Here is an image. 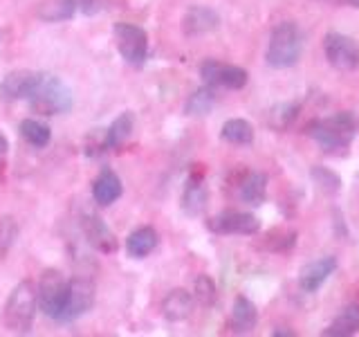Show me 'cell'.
Segmentation results:
<instances>
[{
	"mask_svg": "<svg viewBox=\"0 0 359 337\" xmlns=\"http://www.w3.org/2000/svg\"><path fill=\"white\" fill-rule=\"evenodd\" d=\"M303 45H306V34L294 20H283L269 34V43L265 50V61L274 70H285V67L297 65Z\"/></svg>",
	"mask_w": 359,
	"mask_h": 337,
	"instance_id": "6da1fadb",
	"label": "cell"
},
{
	"mask_svg": "<svg viewBox=\"0 0 359 337\" xmlns=\"http://www.w3.org/2000/svg\"><path fill=\"white\" fill-rule=\"evenodd\" d=\"M306 133L317 142L323 151H337L351 146L357 135V119L351 110L337 112L332 117L314 119L306 126Z\"/></svg>",
	"mask_w": 359,
	"mask_h": 337,
	"instance_id": "7a4b0ae2",
	"label": "cell"
},
{
	"mask_svg": "<svg viewBox=\"0 0 359 337\" xmlns=\"http://www.w3.org/2000/svg\"><path fill=\"white\" fill-rule=\"evenodd\" d=\"M29 106L34 112L45 117H52V115H63V112H70L74 106V97H72V90L67 88L59 77L43 72L34 93L29 95Z\"/></svg>",
	"mask_w": 359,
	"mask_h": 337,
	"instance_id": "3957f363",
	"label": "cell"
},
{
	"mask_svg": "<svg viewBox=\"0 0 359 337\" xmlns=\"http://www.w3.org/2000/svg\"><path fill=\"white\" fill-rule=\"evenodd\" d=\"M39 310V299H36V286L32 281H20V284L11 290V295L5 303L3 319L7 331L25 335L32 331L34 317Z\"/></svg>",
	"mask_w": 359,
	"mask_h": 337,
	"instance_id": "277c9868",
	"label": "cell"
},
{
	"mask_svg": "<svg viewBox=\"0 0 359 337\" xmlns=\"http://www.w3.org/2000/svg\"><path fill=\"white\" fill-rule=\"evenodd\" d=\"M67 288H70V279H65L59 270H45L41 275V281L36 286V299L39 310L54 322L61 319V312L67 299Z\"/></svg>",
	"mask_w": 359,
	"mask_h": 337,
	"instance_id": "5b68a950",
	"label": "cell"
},
{
	"mask_svg": "<svg viewBox=\"0 0 359 337\" xmlns=\"http://www.w3.org/2000/svg\"><path fill=\"white\" fill-rule=\"evenodd\" d=\"M112 34H115V45L121 59L133 67H142L149 59V34L144 32V27L133 25V22H117Z\"/></svg>",
	"mask_w": 359,
	"mask_h": 337,
	"instance_id": "8992f818",
	"label": "cell"
},
{
	"mask_svg": "<svg viewBox=\"0 0 359 337\" xmlns=\"http://www.w3.org/2000/svg\"><path fill=\"white\" fill-rule=\"evenodd\" d=\"M323 54L334 70L351 72L359 67V43L346 34L330 32L323 39Z\"/></svg>",
	"mask_w": 359,
	"mask_h": 337,
	"instance_id": "52a82bcc",
	"label": "cell"
},
{
	"mask_svg": "<svg viewBox=\"0 0 359 337\" xmlns=\"http://www.w3.org/2000/svg\"><path fill=\"white\" fill-rule=\"evenodd\" d=\"M200 77L205 86L209 88H227V90H241L247 86V70L231 63H220L216 59H207L200 65Z\"/></svg>",
	"mask_w": 359,
	"mask_h": 337,
	"instance_id": "ba28073f",
	"label": "cell"
},
{
	"mask_svg": "<svg viewBox=\"0 0 359 337\" xmlns=\"http://www.w3.org/2000/svg\"><path fill=\"white\" fill-rule=\"evenodd\" d=\"M95 306V284L88 277H74L70 279V288H67V299L61 312L59 324H67L79 319Z\"/></svg>",
	"mask_w": 359,
	"mask_h": 337,
	"instance_id": "9c48e42d",
	"label": "cell"
},
{
	"mask_svg": "<svg viewBox=\"0 0 359 337\" xmlns=\"http://www.w3.org/2000/svg\"><path fill=\"white\" fill-rule=\"evenodd\" d=\"M207 227L216 234H241V236H252L261 230V220L254 213L247 211H222L218 216L207 220Z\"/></svg>",
	"mask_w": 359,
	"mask_h": 337,
	"instance_id": "30bf717a",
	"label": "cell"
},
{
	"mask_svg": "<svg viewBox=\"0 0 359 337\" xmlns=\"http://www.w3.org/2000/svg\"><path fill=\"white\" fill-rule=\"evenodd\" d=\"M43 72H34V70H16L9 72L3 84H0V99L5 101H20V99H29V95L36 88L39 79Z\"/></svg>",
	"mask_w": 359,
	"mask_h": 337,
	"instance_id": "8fae6325",
	"label": "cell"
},
{
	"mask_svg": "<svg viewBox=\"0 0 359 337\" xmlns=\"http://www.w3.org/2000/svg\"><path fill=\"white\" fill-rule=\"evenodd\" d=\"M81 227H83V234H86V241L93 245L97 252L112 254L117 250L115 234H112V230L97 216V213H86Z\"/></svg>",
	"mask_w": 359,
	"mask_h": 337,
	"instance_id": "7c38bea8",
	"label": "cell"
},
{
	"mask_svg": "<svg viewBox=\"0 0 359 337\" xmlns=\"http://www.w3.org/2000/svg\"><path fill=\"white\" fill-rule=\"evenodd\" d=\"M337 270V258L334 256H321L317 261H310L308 265H303L299 275V286L303 292H317L325 281H328Z\"/></svg>",
	"mask_w": 359,
	"mask_h": 337,
	"instance_id": "4fadbf2b",
	"label": "cell"
},
{
	"mask_svg": "<svg viewBox=\"0 0 359 337\" xmlns=\"http://www.w3.org/2000/svg\"><path fill=\"white\" fill-rule=\"evenodd\" d=\"M218 25H220V16L213 9L202 7V5L191 7L182 20V29L187 37H202V34L218 29Z\"/></svg>",
	"mask_w": 359,
	"mask_h": 337,
	"instance_id": "5bb4252c",
	"label": "cell"
},
{
	"mask_svg": "<svg viewBox=\"0 0 359 337\" xmlns=\"http://www.w3.org/2000/svg\"><path fill=\"white\" fill-rule=\"evenodd\" d=\"M121 194H123V185H121L119 176L112 171V168H101V173L93 183V198L97 205L108 207L117 198H121Z\"/></svg>",
	"mask_w": 359,
	"mask_h": 337,
	"instance_id": "9a60e30c",
	"label": "cell"
},
{
	"mask_svg": "<svg viewBox=\"0 0 359 337\" xmlns=\"http://www.w3.org/2000/svg\"><path fill=\"white\" fill-rule=\"evenodd\" d=\"M194 295L184 288L171 290L162 301V315L168 322H182L187 319L191 310H194Z\"/></svg>",
	"mask_w": 359,
	"mask_h": 337,
	"instance_id": "2e32d148",
	"label": "cell"
},
{
	"mask_svg": "<svg viewBox=\"0 0 359 337\" xmlns=\"http://www.w3.org/2000/svg\"><path fill=\"white\" fill-rule=\"evenodd\" d=\"M258 322V310L247 297H236L233 308H231V331L238 335H247L256 329Z\"/></svg>",
	"mask_w": 359,
	"mask_h": 337,
	"instance_id": "e0dca14e",
	"label": "cell"
},
{
	"mask_svg": "<svg viewBox=\"0 0 359 337\" xmlns=\"http://www.w3.org/2000/svg\"><path fill=\"white\" fill-rule=\"evenodd\" d=\"M359 333V303L346 306L337 317L330 322L328 329H323V337H351Z\"/></svg>",
	"mask_w": 359,
	"mask_h": 337,
	"instance_id": "ac0fdd59",
	"label": "cell"
},
{
	"mask_svg": "<svg viewBox=\"0 0 359 337\" xmlns=\"http://www.w3.org/2000/svg\"><path fill=\"white\" fill-rule=\"evenodd\" d=\"M157 243H160V236H157V232L153 227H149V225H144V227H137L135 232L128 234L126 252L133 258H144V256H149L155 250Z\"/></svg>",
	"mask_w": 359,
	"mask_h": 337,
	"instance_id": "d6986e66",
	"label": "cell"
},
{
	"mask_svg": "<svg viewBox=\"0 0 359 337\" xmlns=\"http://www.w3.org/2000/svg\"><path fill=\"white\" fill-rule=\"evenodd\" d=\"M207 200H209V194H207V187L202 185L200 178H191L189 185L182 194V209L187 216H200L202 211L207 207Z\"/></svg>",
	"mask_w": 359,
	"mask_h": 337,
	"instance_id": "ffe728a7",
	"label": "cell"
},
{
	"mask_svg": "<svg viewBox=\"0 0 359 337\" xmlns=\"http://www.w3.org/2000/svg\"><path fill=\"white\" fill-rule=\"evenodd\" d=\"M265 198H267V176L256 171L247 173L241 183V200L252 207H258L263 205Z\"/></svg>",
	"mask_w": 359,
	"mask_h": 337,
	"instance_id": "44dd1931",
	"label": "cell"
},
{
	"mask_svg": "<svg viewBox=\"0 0 359 337\" xmlns=\"http://www.w3.org/2000/svg\"><path fill=\"white\" fill-rule=\"evenodd\" d=\"M76 9V0H43L39 5V18L45 22H63L70 20Z\"/></svg>",
	"mask_w": 359,
	"mask_h": 337,
	"instance_id": "7402d4cb",
	"label": "cell"
},
{
	"mask_svg": "<svg viewBox=\"0 0 359 337\" xmlns=\"http://www.w3.org/2000/svg\"><path fill=\"white\" fill-rule=\"evenodd\" d=\"M220 138L229 144L236 146H247L254 142V126L247 119H227L222 124V131H220Z\"/></svg>",
	"mask_w": 359,
	"mask_h": 337,
	"instance_id": "603a6c76",
	"label": "cell"
},
{
	"mask_svg": "<svg viewBox=\"0 0 359 337\" xmlns=\"http://www.w3.org/2000/svg\"><path fill=\"white\" fill-rule=\"evenodd\" d=\"M135 128V117L133 112H123L119 115L115 121L110 124V128H106V144H108V151L110 149H119V146L126 142Z\"/></svg>",
	"mask_w": 359,
	"mask_h": 337,
	"instance_id": "cb8c5ba5",
	"label": "cell"
},
{
	"mask_svg": "<svg viewBox=\"0 0 359 337\" xmlns=\"http://www.w3.org/2000/svg\"><path fill=\"white\" fill-rule=\"evenodd\" d=\"M18 133H20L22 140H25L27 144H32V146H36V149L48 146L50 140H52L50 126H45V124L39 121V119H22L20 126H18Z\"/></svg>",
	"mask_w": 359,
	"mask_h": 337,
	"instance_id": "d4e9b609",
	"label": "cell"
},
{
	"mask_svg": "<svg viewBox=\"0 0 359 337\" xmlns=\"http://www.w3.org/2000/svg\"><path fill=\"white\" fill-rule=\"evenodd\" d=\"M213 104H216V93H213V88L202 86L187 99L184 112L187 115H194V117H202V115H209Z\"/></svg>",
	"mask_w": 359,
	"mask_h": 337,
	"instance_id": "484cf974",
	"label": "cell"
},
{
	"mask_svg": "<svg viewBox=\"0 0 359 337\" xmlns=\"http://www.w3.org/2000/svg\"><path fill=\"white\" fill-rule=\"evenodd\" d=\"M297 115H299V104H292V101L290 104H278L269 112V126L276 131H285L297 119Z\"/></svg>",
	"mask_w": 359,
	"mask_h": 337,
	"instance_id": "4316f807",
	"label": "cell"
},
{
	"mask_svg": "<svg viewBox=\"0 0 359 337\" xmlns=\"http://www.w3.org/2000/svg\"><path fill=\"white\" fill-rule=\"evenodd\" d=\"M216 297H218V290H216V284H213V279L207 275H200L194 286V299H198L202 306H213Z\"/></svg>",
	"mask_w": 359,
	"mask_h": 337,
	"instance_id": "83f0119b",
	"label": "cell"
},
{
	"mask_svg": "<svg viewBox=\"0 0 359 337\" xmlns=\"http://www.w3.org/2000/svg\"><path fill=\"white\" fill-rule=\"evenodd\" d=\"M312 178L317 180L321 189L330 191V194H337V191L341 189V180H339V176L332 173V171H328V168L314 166V168H312Z\"/></svg>",
	"mask_w": 359,
	"mask_h": 337,
	"instance_id": "f1b7e54d",
	"label": "cell"
},
{
	"mask_svg": "<svg viewBox=\"0 0 359 337\" xmlns=\"http://www.w3.org/2000/svg\"><path fill=\"white\" fill-rule=\"evenodd\" d=\"M0 236H3L0 241L5 243L3 245L5 250H7L9 245H14V241H16V225H14V220H11V218H3V223H0Z\"/></svg>",
	"mask_w": 359,
	"mask_h": 337,
	"instance_id": "f546056e",
	"label": "cell"
},
{
	"mask_svg": "<svg viewBox=\"0 0 359 337\" xmlns=\"http://www.w3.org/2000/svg\"><path fill=\"white\" fill-rule=\"evenodd\" d=\"M76 7H81V11L83 14H88V16H93V14H97V11H101V0H76Z\"/></svg>",
	"mask_w": 359,
	"mask_h": 337,
	"instance_id": "4dcf8cb0",
	"label": "cell"
},
{
	"mask_svg": "<svg viewBox=\"0 0 359 337\" xmlns=\"http://www.w3.org/2000/svg\"><path fill=\"white\" fill-rule=\"evenodd\" d=\"M7 149H9V144H7V140L3 138V135H0V164H3V157H5Z\"/></svg>",
	"mask_w": 359,
	"mask_h": 337,
	"instance_id": "1f68e13d",
	"label": "cell"
},
{
	"mask_svg": "<svg viewBox=\"0 0 359 337\" xmlns=\"http://www.w3.org/2000/svg\"><path fill=\"white\" fill-rule=\"evenodd\" d=\"M272 335H287V337H294V333H292V331H274Z\"/></svg>",
	"mask_w": 359,
	"mask_h": 337,
	"instance_id": "d6a6232c",
	"label": "cell"
},
{
	"mask_svg": "<svg viewBox=\"0 0 359 337\" xmlns=\"http://www.w3.org/2000/svg\"><path fill=\"white\" fill-rule=\"evenodd\" d=\"M353 5H355V7H359V0H353Z\"/></svg>",
	"mask_w": 359,
	"mask_h": 337,
	"instance_id": "836d02e7",
	"label": "cell"
},
{
	"mask_svg": "<svg viewBox=\"0 0 359 337\" xmlns=\"http://www.w3.org/2000/svg\"><path fill=\"white\" fill-rule=\"evenodd\" d=\"M357 128H359V121H357Z\"/></svg>",
	"mask_w": 359,
	"mask_h": 337,
	"instance_id": "e575fe53",
	"label": "cell"
},
{
	"mask_svg": "<svg viewBox=\"0 0 359 337\" xmlns=\"http://www.w3.org/2000/svg\"><path fill=\"white\" fill-rule=\"evenodd\" d=\"M348 3H353V0H348Z\"/></svg>",
	"mask_w": 359,
	"mask_h": 337,
	"instance_id": "d590c367",
	"label": "cell"
}]
</instances>
